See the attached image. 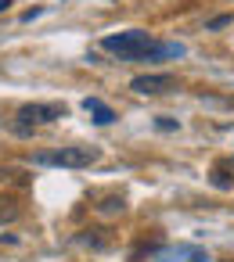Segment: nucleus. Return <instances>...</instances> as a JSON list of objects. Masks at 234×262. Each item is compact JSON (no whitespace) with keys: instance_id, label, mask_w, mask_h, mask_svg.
Wrapping results in <instances>:
<instances>
[{"instance_id":"0eeeda50","label":"nucleus","mask_w":234,"mask_h":262,"mask_svg":"<svg viewBox=\"0 0 234 262\" xmlns=\"http://www.w3.org/2000/svg\"><path fill=\"white\" fill-rule=\"evenodd\" d=\"M11 219H18V201L15 198H0V226L11 223Z\"/></svg>"},{"instance_id":"7ed1b4c3","label":"nucleus","mask_w":234,"mask_h":262,"mask_svg":"<svg viewBox=\"0 0 234 262\" xmlns=\"http://www.w3.org/2000/svg\"><path fill=\"white\" fill-rule=\"evenodd\" d=\"M69 108L58 104V101H33V104H22L18 108V129H29V126H40V122H54V119H65Z\"/></svg>"},{"instance_id":"423d86ee","label":"nucleus","mask_w":234,"mask_h":262,"mask_svg":"<svg viewBox=\"0 0 234 262\" xmlns=\"http://www.w3.org/2000/svg\"><path fill=\"white\" fill-rule=\"evenodd\" d=\"M83 108L94 115V122H98V126H108V122H115V112H112L105 101H98V97H87V101H83Z\"/></svg>"},{"instance_id":"39448f33","label":"nucleus","mask_w":234,"mask_h":262,"mask_svg":"<svg viewBox=\"0 0 234 262\" xmlns=\"http://www.w3.org/2000/svg\"><path fill=\"white\" fill-rule=\"evenodd\" d=\"M209 255L202 248H191V244H169V248H159L155 251V262H205Z\"/></svg>"},{"instance_id":"f03ea898","label":"nucleus","mask_w":234,"mask_h":262,"mask_svg":"<svg viewBox=\"0 0 234 262\" xmlns=\"http://www.w3.org/2000/svg\"><path fill=\"white\" fill-rule=\"evenodd\" d=\"M101 158L98 147H58V151H44L33 162L36 165H54V169H87Z\"/></svg>"},{"instance_id":"1a4fd4ad","label":"nucleus","mask_w":234,"mask_h":262,"mask_svg":"<svg viewBox=\"0 0 234 262\" xmlns=\"http://www.w3.org/2000/svg\"><path fill=\"white\" fill-rule=\"evenodd\" d=\"M8 8H11V0H0V15H4Z\"/></svg>"},{"instance_id":"6e6552de","label":"nucleus","mask_w":234,"mask_h":262,"mask_svg":"<svg viewBox=\"0 0 234 262\" xmlns=\"http://www.w3.org/2000/svg\"><path fill=\"white\" fill-rule=\"evenodd\" d=\"M223 26H230V15H220V18L209 22V29H223Z\"/></svg>"},{"instance_id":"f257e3e1","label":"nucleus","mask_w":234,"mask_h":262,"mask_svg":"<svg viewBox=\"0 0 234 262\" xmlns=\"http://www.w3.org/2000/svg\"><path fill=\"white\" fill-rule=\"evenodd\" d=\"M101 47L108 54H115L119 61H155V58H166L162 43H155L144 29H126V33H112L101 40Z\"/></svg>"},{"instance_id":"20e7f679","label":"nucleus","mask_w":234,"mask_h":262,"mask_svg":"<svg viewBox=\"0 0 234 262\" xmlns=\"http://www.w3.org/2000/svg\"><path fill=\"white\" fill-rule=\"evenodd\" d=\"M180 83H177V76H169V72H148V76H137V79H130V90L133 94H141V97H159V94H173Z\"/></svg>"}]
</instances>
